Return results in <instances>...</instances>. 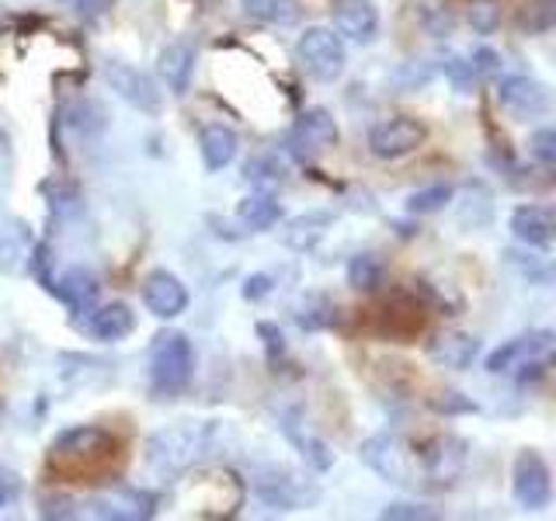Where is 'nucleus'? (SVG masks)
Listing matches in <instances>:
<instances>
[{
  "mask_svg": "<svg viewBox=\"0 0 556 521\" xmlns=\"http://www.w3.org/2000/svg\"><path fill=\"white\" fill-rule=\"evenodd\" d=\"M213 445V428L208 424H174L150 434L147 462L161 476H181L202 459V452Z\"/></svg>",
  "mask_w": 556,
  "mask_h": 521,
  "instance_id": "1",
  "label": "nucleus"
},
{
  "mask_svg": "<svg viewBox=\"0 0 556 521\" xmlns=\"http://www.w3.org/2000/svg\"><path fill=\"white\" fill-rule=\"evenodd\" d=\"M358 459L387 483H396V486L425 483L421 456H417V448L407 439L393 434V431H382V434H372V439H365L358 445Z\"/></svg>",
  "mask_w": 556,
  "mask_h": 521,
  "instance_id": "2",
  "label": "nucleus"
},
{
  "mask_svg": "<svg viewBox=\"0 0 556 521\" xmlns=\"http://www.w3.org/2000/svg\"><path fill=\"white\" fill-rule=\"evenodd\" d=\"M195 376V347L181 330H164L150 344V382L161 396H178Z\"/></svg>",
  "mask_w": 556,
  "mask_h": 521,
  "instance_id": "3",
  "label": "nucleus"
},
{
  "mask_svg": "<svg viewBox=\"0 0 556 521\" xmlns=\"http://www.w3.org/2000/svg\"><path fill=\"white\" fill-rule=\"evenodd\" d=\"M295 60H300V66L313 80L334 84L348 66V52H344L341 35H334V28L313 25L300 35V42H295Z\"/></svg>",
  "mask_w": 556,
  "mask_h": 521,
  "instance_id": "4",
  "label": "nucleus"
},
{
  "mask_svg": "<svg viewBox=\"0 0 556 521\" xmlns=\"http://www.w3.org/2000/svg\"><path fill=\"white\" fill-rule=\"evenodd\" d=\"M511 494L518 500V508L526 511H543L553 500V473L546 459L539 452L526 448L518 452V459L511 466Z\"/></svg>",
  "mask_w": 556,
  "mask_h": 521,
  "instance_id": "5",
  "label": "nucleus"
},
{
  "mask_svg": "<svg viewBox=\"0 0 556 521\" xmlns=\"http://www.w3.org/2000/svg\"><path fill=\"white\" fill-rule=\"evenodd\" d=\"M338 147V122L327 109H306L286 136V150L295 161H313V153Z\"/></svg>",
  "mask_w": 556,
  "mask_h": 521,
  "instance_id": "6",
  "label": "nucleus"
},
{
  "mask_svg": "<svg viewBox=\"0 0 556 521\" xmlns=\"http://www.w3.org/2000/svg\"><path fill=\"white\" fill-rule=\"evenodd\" d=\"M428 139V129L410 115H393L387 122H379L369 132V153L376 161H400V156H410L417 147Z\"/></svg>",
  "mask_w": 556,
  "mask_h": 521,
  "instance_id": "7",
  "label": "nucleus"
},
{
  "mask_svg": "<svg viewBox=\"0 0 556 521\" xmlns=\"http://www.w3.org/2000/svg\"><path fill=\"white\" fill-rule=\"evenodd\" d=\"M161 497L150 491H136V486H115L109 494H98L84 504L87 514L104 521H150L156 514Z\"/></svg>",
  "mask_w": 556,
  "mask_h": 521,
  "instance_id": "8",
  "label": "nucleus"
},
{
  "mask_svg": "<svg viewBox=\"0 0 556 521\" xmlns=\"http://www.w3.org/2000/svg\"><path fill=\"white\" fill-rule=\"evenodd\" d=\"M417 456H421L425 483H456L466 469L469 445L459 434H439V439H431L425 448H417Z\"/></svg>",
  "mask_w": 556,
  "mask_h": 521,
  "instance_id": "9",
  "label": "nucleus"
},
{
  "mask_svg": "<svg viewBox=\"0 0 556 521\" xmlns=\"http://www.w3.org/2000/svg\"><path fill=\"white\" fill-rule=\"evenodd\" d=\"M553 347H556L553 330H532V334H526V338H511V341H504L497 352L486 355V372L508 376L518 369L521 361H532V358L553 361Z\"/></svg>",
  "mask_w": 556,
  "mask_h": 521,
  "instance_id": "10",
  "label": "nucleus"
},
{
  "mask_svg": "<svg viewBox=\"0 0 556 521\" xmlns=\"http://www.w3.org/2000/svg\"><path fill=\"white\" fill-rule=\"evenodd\" d=\"M101 74H104V80H109L112 91L122 101H129L132 109H139V112L161 109V91H156V84L143 74V69H136V66L122 63V60H109L101 66Z\"/></svg>",
  "mask_w": 556,
  "mask_h": 521,
  "instance_id": "11",
  "label": "nucleus"
},
{
  "mask_svg": "<svg viewBox=\"0 0 556 521\" xmlns=\"http://www.w3.org/2000/svg\"><path fill=\"white\" fill-rule=\"evenodd\" d=\"M497 104L515 118H535L549 112V87L535 77H497Z\"/></svg>",
  "mask_w": 556,
  "mask_h": 521,
  "instance_id": "12",
  "label": "nucleus"
},
{
  "mask_svg": "<svg viewBox=\"0 0 556 521\" xmlns=\"http://www.w3.org/2000/svg\"><path fill=\"white\" fill-rule=\"evenodd\" d=\"M112 448H115L112 434L94 428V424L66 428V431L56 434V439H52V456L66 459V462H91V459L109 456Z\"/></svg>",
  "mask_w": 556,
  "mask_h": 521,
  "instance_id": "13",
  "label": "nucleus"
},
{
  "mask_svg": "<svg viewBox=\"0 0 556 521\" xmlns=\"http://www.w3.org/2000/svg\"><path fill=\"white\" fill-rule=\"evenodd\" d=\"M330 17H334V31L341 39H352L358 46H369L379 35V11L372 0H334Z\"/></svg>",
  "mask_w": 556,
  "mask_h": 521,
  "instance_id": "14",
  "label": "nucleus"
},
{
  "mask_svg": "<svg viewBox=\"0 0 556 521\" xmlns=\"http://www.w3.org/2000/svg\"><path fill=\"white\" fill-rule=\"evenodd\" d=\"M143 303L156 320H174L188 309V289L181 285L178 275L170 271H150L143 282Z\"/></svg>",
  "mask_w": 556,
  "mask_h": 521,
  "instance_id": "15",
  "label": "nucleus"
},
{
  "mask_svg": "<svg viewBox=\"0 0 556 521\" xmlns=\"http://www.w3.org/2000/svg\"><path fill=\"white\" fill-rule=\"evenodd\" d=\"M425 352L439 369L463 372L480 358V341L473 334H463V330H439V334H431Z\"/></svg>",
  "mask_w": 556,
  "mask_h": 521,
  "instance_id": "16",
  "label": "nucleus"
},
{
  "mask_svg": "<svg viewBox=\"0 0 556 521\" xmlns=\"http://www.w3.org/2000/svg\"><path fill=\"white\" fill-rule=\"evenodd\" d=\"M74 323L98 341H122L136 330V313L129 303H104V306H91L84 313V320Z\"/></svg>",
  "mask_w": 556,
  "mask_h": 521,
  "instance_id": "17",
  "label": "nucleus"
},
{
  "mask_svg": "<svg viewBox=\"0 0 556 521\" xmlns=\"http://www.w3.org/2000/svg\"><path fill=\"white\" fill-rule=\"evenodd\" d=\"M49 295H56V300L70 309V313H87L101 295V282L87 271V268H70L60 282H52Z\"/></svg>",
  "mask_w": 556,
  "mask_h": 521,
  "instance_id": "18",
  "label": "nucleus"
},
{
  "mask_svg": "<svg viewBox=\"0 0 556 521\" xmlns=\"http://www.w3.org/2000/svg\"><path fill=\"white\" fill-rule=\"evenodd\" d=\"M511 233L518 243H526V247H549L553 240V230H556V219L546 205H518L511 213Z\"/></svg>",
  "mask_w": 556,
  "mask_h": 521,
  "instance_id": "19",
  "label": "nucleus"
},
{
  "mask_svg": "<svg viewBox=\"0 0 556 521\" xmlns=\"http://www.w3.org/2000/svg\"><path fill=\"white\" fill-rule=\"evenodd\" d=\"M191 69H195V49L188 42H170L161 49V56H156V74L167 84L170 94H185L188 84H191Z\"/></svg>",
  "mask_w": 556,
  "mask_h": 521,
  "instance_id": "20",
  "label": "nucleus"
},
{
  "mask_svg": "<svg viewBox=\"0 0 556 521\" xmlns=\"http://www.w3.org/2000/svg\"><path fill=\"white\" fill-rule=\"evenodd\" d=\"M334 226V216L324 213V208H313V213H303V216H295L286 223V230H282V243L292 251H313L317 243L327 237V230Z\"/></svg>",
  "mask_w": 556,
  "mask_h": 521,
  "instance_id": "21",
  "label": "nucleus"
},
{
  "mask_svg": "<svg viewBox=\"0 0 556 521\" xmlns=\"http://www.w3.org/2000/svg\"><path fill=\"white\" fill-rule=\"evenodd\" d=\"M254 491H257V497L268 504V508H282V511H292V508H300L303 504V486L295 483L292 476H286V473H278V469H271V473H265V476H257L254 480Z\"/></svg>",
  "mask_w": 556,
  "mask_h": 521,
  "instance_id": "22",
  "label": "nucleus"
},
{
  "mask_svg": "<svg viewBox=\"0 0 556 521\" xmlns=\"http://www.w3.org/2000/svg\"><path fill=\"white\" fill-rule=\"evenodd\" d=\"M237 219L248 226L251 233L271 230V226L282 219V205H278L271 191H251V195L237 205Z\"/></svg>",
  "mask_w": 556,
  "mask_h": 521,
  "instance_id": "23",
  "label": "nucleus"
},
{
  "mask_svg": "<svg viewBox=\"0 0 556 521\" xmlns=\"http://www.w3.org/2000/svg\"><path fill=\"white\" fill-rule=\"evenodd\" d=\"M237 132L230 126H208L199 139V150H202V164L205 170H223L233 164L237 156Z\"/></svg>",
  "mask_w": 556,
  "mask_h": 521,
  "instance_id": "24",
  "label": "nucleus"
},
{
  "mask_svg": "<svg viewBox=\"0 0 556 521\" xmlns=\"http://www.w3.org/2000/svg\"><path fill=\"white\" fill-rule=\"evenodd\" d=\"M286 434H289V442L300 448V456L306 459V466H313L317 473H327L330 466H334V452H330V445L327 442H320L317 434H309V431H303L300 428V421L295 417H286Z\"/></svg>",
  "mask_w": 556,
  "mask_h": 521,
  "instance_id": "25",
  "label": "nucleus"
},
{
  "mask_svg": "<svg viewBox=\"0 0 556 521\" xmlns=\"http://www.w3.org/2000/svg\"><path fill=\"white\" fill-rule=\"evenodd\" d=\"M410 14L431 39H445V35H452V28H456V14H452L448 0H414Z\"/></svg>",
  "mask_w": 556,
  "mask_h": 521,
  "instance_id": "26",
  "label": "nucleus"
},
{
  "mask_svg": "<svg viewBox=\"0 0 556 521\" xmlns=\"http://www.w3.org/2000/svg\"><path fill=\"white\" fill-rule=\"evenodd\" d=\"M243 178H248L257 191H275L278 185H286L289 178V164L278 153H257L243 167Z\"/></svg>",
  "mask_w": 556,
  "mask_h": 521,
  "instance_id": "27",
  "label": "nucleus"
},
{
  "mask_svg": "<svg viewBox=\"0 0 556 521\" xmlns=\"http://www.w3.org/2000/svg\"><path fill=\"white\" fill-rule=\"evenodd\" d=\"M382 282H387V265L379 260V254L365 251L348 260V285L355 292H379Z\"/></svg>",
  "mask_w": 556,
  "mask_h": 521,
  "instance_id": "28",
  "label": "nucleus"
},
{
  "mask_svg": "<svg viewBox=\"0 0 556 521\" xmlns=\"http://www.w3.org/2000/svg\"><path fill=\"white\" fill-rule=\"evenodd\" d=\"M240 8L248 17L265 25H289L300 17V4L295 0H240Z\"/></svg>",
  "mask_w": 556,
  "mask_h": 521,
  "instance_id": "29",
  "label": "nucleus"
},
{
  "mask_svg": "<svg viewBox=\"0 0 556 521\" xmlns=\"http://www.w3.org/2000/svg\"><path fill=\"white\" fill-rule=\"evenodd\" d=\"M556 25V0H526L518 8V28L529 35H546Z\"/></svg>",
  "mask_w": 556,
  "mask_h": 521,
  "instance_id": "30",
  "label": "nucleus"
},
{
  "mask_svg": "<svg viewBox=\"0 0 556 521\" xmlns=\"http://www.w3.org/2000/svg\"><path fill=\"white\" fill-rule=\"evenodd\" d=\"M452 195H456L452 185H428V188L414 191V195L407 199V213L410 216H434L452 202Z\"/></svg>",
  "mask_w": 556,
  "mask_h": 521,
  "instance_id": "31",
  "label": "nucleus"
},
{
  "mask_svg": "<svg viewBox=\"0 0 556 521\" xmlns=\"http://www.w3.org/2000/svg\"><path fill=\"white\" fill-rule=\"evenodd\" d=\"M338 320V309L330 306L324 295H306V303H300L295 309V323L303 330H324V327H334Z\"/></svg>",
  "mask_w": 556,
  "mask_h": 521,
  "instance_id": "32",
  "label": "nucleus"
},
{
  "mask_svg": "<svg viewBox=\"0 0 556 521\" xmlns=\"http://www.w3.org/2000/svg\"><path fill=\"white\" fill-rule=\"evenodd\" d=\"M466 22L477 35H494L501 28V0H469Z\"/></svg>",
  "mask_w": 556,
  "mask_h": 521,
  "instance_id": "33",
  "label": "nucleus"
},
{
  "mask_svg": "<svg viewBox=\"0 0 556 521\" xmlns=\"http://www.w3.org/2000/svg\"><path fill=\"white\" fill-rule=\"evenodd\" d=\"M39 514H42L46 521H74V518H80V500H77V497H70V494H63V491H56V494H42V497H39Z\"/></svg>",
  "mask_w": 556,
  "mask_h": 521,
  "instance_id": "34",
  "label": "nucleus"
},
{
  "mask_svg": "<svg viewBox=\"0 0 556 521\" xmlns=\"http://www.w3.org/2000/svg\"><path fill=\"white\" fill-rule=\"evenodd\" d=\"M428 407L434 414H442V417H456V414H477L480 404H473L469 396L456 393V390H439V393H431L428 396Z\"/></svg>",
  "mask_w": 556,
  "mask_h": 521,
  "instance_id": "35",
  "label": "nucleus"
},
{
  "mask_svg": "<svg viewBox=\"0 0 556 521\" xmlns=\"http://www.w3.org/2000/svg\"><path fill=\"white\" fill-rule=\"evenodd\" d=\"M469 69H473V77H480V80H497L501 69H504V60H501L497 49L477 46L473 52H469Z\"/></svg>",
  "mask_w": 556,
  "mask_h": 521,
  "instance_id": "36",
  "label": "nucleus"
},
{
  "mask_svg": "<svg viewBox=\"0 0 556 521\" xmlns=\"http://www.w3.org/2000/svg\"><path fill=\"white\" fill-rule=\"evenodd\" d=\"M529 153L539 167H556V132L553 129H535L529 139Z\"/></svg>",
  "mask_w": 556,
  "mask_h": 521,
  "instance_id": "37",
  "label": "nucleus"
},
{
  "mask_svg": "<svg viewBox=\"0 0 556 521\" xmlns=\"http://www.w3.org/2000/svg\"><path fill=\"white\" fill-rule=\"evenodd\" d=\"M504 257H508V265H515L521 275L529 278V282H539V285H546V282H549V265H546L543 257H532V254H515V251H508Z\"/></svg>",
  "mask_w": 556,
  "mask_h": 521,
  "instance_id": "38",
  "label": "nucleus"
},
{
  "mask_svg": "<svg viewBox=\"0 0 556 521\" xmlns=\"http://www.w3.org/2000/svg\"><path fill=\"white\" fill-rule=\"evenodd\" d=\"M382 521H431L439 518V511H431L428 504H387L379 511Z\"/></svg>",
  "mask_w": 556,
  "mask_h": 521,
  "instance_id": "39",
  "label": "nucleus"
},
{
  "mask_svg": "<svg viewBox=\"0 0 556 521\" xmlns=\"http://www.w3.org/2000/svg\"><path fill=\"white\" fill-rule=\"evenodd\" d=\"M22 494H25V483H22V476H17L14 469L0 466V511L14 508V504L22 500Z\"/></svg>",
  "mask_w": 556,
  "mask_h": 521,
  "instance_id": "40",
  "label": "nucleus"
},
{
  "mask_svg": "<svg viewBox=\"0 0 556 521\" xmlns=\"http://www.w3.org/2000/svg\"><path fill=\"white\" fill-rule=\"evenodd\" d=\"M49 243H35V251H31V257H28V271L35 275V282H39L46 292L52 289V282H56V278L49 275Z\"/></svg>",
  "mask_w": 556,
  "mask_h": 521,
  "instance_id": "41",
  "label": "nucleus"
},
{
  "mask_svg": "<svg viewBox=\"0 0 556 521\" xmlns=\"http://www.w3.org/2000/svg\"><path fill=\"white\" fill-rule=\"evenodd\" d=\"M271 289H275V278L265 275V271H257V275H248V278H243L240 295H243L248 303H261L265 295H271Z\"/></svg>",
  "mask_w": 556,
  "mask_h": 521,
  "instance_id": "42",
  "label": "nucleus"
},
{
  "mask_svg": "<svg viewBox=\"0 0 556 521\" xmlns=\"http://www.w3.org/2000/svg\"><path fill=\"white\" fill-rule=\"evenodd\" d=\"M257 338H261V344H265V352H268L271 361L286 355V338H282V330H278V323L261 320L257 323Z\"/></svg>",
  "mask_w": 556,
  "mask_h": 521,
  "instance_id": "43",
  "label": "nucleus"
},
{
  "mask_svg": "<svg viewBox=\"0 0 556 521\" xmlns=\"http://www.w3.org/2000/svg\"><path fill=\"white\" fill-rule=\"evenodd\" d=\"M109 8H112V0H74V14L80 17L84 25L101 22V17L109 14Z\"/></svg>",
  "mask_w": 556,
  "mask_h": 521,
  "instance_id": "44",
  "label": "nucleus"
},
{
  "mask_svg": "<svg viewBox=\"0 0 556 521\" xmlns=\"http://www.w3.org/2000/svg\"><path fill=\"white\" fill-rule=\"evenodd\" d=\"M442 69H445V77L456 84V91H466V87L477 80L473 69H469V60H456V56H452V60H445Z\"/></svg>",
  "mask_w": 556,
  "mask_h": 521,
  "instance_id": "45",
  "label": "nucleus"
}]
</instances>
